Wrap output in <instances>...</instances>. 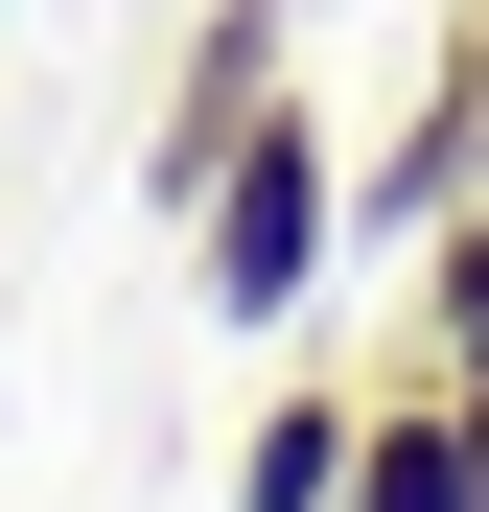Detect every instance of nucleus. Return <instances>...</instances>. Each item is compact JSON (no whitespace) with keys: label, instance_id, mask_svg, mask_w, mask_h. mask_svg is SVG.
<instances>
[{"label":"nucleus","instance_id":"20e7f679","mask_svg":"<svg viewBox=\"0 0 489 512\" xmlns=\"http://www.w3.org/2000/svg\"><path fill=\"white\" fill-rule=\"evenodd\" d=\"M233 512H350V373H280L233 419Z\"/></svg>","mask_w":489,"mask_h":512},{"label":"nucleus","instance_id":"0eeeda50","mask_svg":"<svg viewBox=\"0 0 489 512\" xmlns=\"http://www.w3.org/2000/svg\"><path fill=\"white\" fill-rule=\"evenodd\" d=\"M466 489H489V373H466Z\"/></svg>","mask_w":489,"mask_h":512},{"label":"nucleus","instance_id":"f257e3e1","mask_svg":"<svg viewBox=\"0 0 489 512\" xmlns=\"http://www.w3.org/2000/svg\"><path fill=\"white\" fill-rule=\"evenodd\" d=\"M326 233H350V187H326V94L280 70V94H257V140H233V163H210V210H187L210 326H303V303H326Z\"/></svg>","mask_w":489,"mask_h":512},{"label":"nucleus","instance_id":"423d86ee","mask_svg":"<svg viewBox=\"0 0 489 512\" xmlns=\"http://www.w3.org/2000/svg\"><path fill=\"white\" fill-rule=\"evenodd\" d=\"M420 373H489V187L420 233Z\"/></svg>","mask_w":489,"mask_h":512},{"label":"nucleus","instance_id":"39448f33","mask_svg":"<svg viewBox=\"0 0 489 512\" xmlns=\"http://www.w3.org/2000/svg\"><path fill=\"white\" fill-rule=\"evenodd\" d=\"M443 210H466V47L420 70V117H396V140H373V187H350V233H396V256H420Z\"/></svg>","mask_w":489,"mask_h":512},{"label":"nucleus","instance_id":"f03ea898","mask_svg":"<svg viewBox=\"0 0 489 512\" xmlns=\"http://www.w3.org/2000/svg\"><path fill=\"white\" fill-rule=\"evenodd\" d=\"M303 70V0H210L187 47H163V117H140V233H187L210 210V163L257 140V94Z\"/></svg>","mask_w":489,"mask_h":512},{"label":"nucleus","instance_id":"7ed1b4c3","mask_svg":"<svg viewBox=\"0 0 489 512\" xmlns=\"http://www.w3.org/2000/svg\"><path fill=\"white\" fill-rule=\"evenodd\" d=\"M350 512H489V489H466V373L396 350V373L350 396Z\"/></svg>","mask_w":489,"mask_h":512}]
</instances>
